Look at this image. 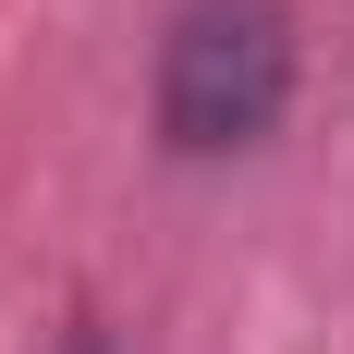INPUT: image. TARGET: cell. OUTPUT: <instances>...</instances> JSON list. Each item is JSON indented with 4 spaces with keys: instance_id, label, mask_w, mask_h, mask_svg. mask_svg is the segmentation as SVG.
<instances>
[{
    "instance_id": "6da1fadb",
    "label": "cell",
    "mask_w": 354,
    "mask_h": 354,
    "mask_svg": "<svg viewBox=\"0 0 354 354\" xmlns=\"http://www.w3.org/2000/svg\"><path fill=\"white\" fill-rule=\"evenodd\" d=\"M293 110V0H183L159 37V147L232 159Z\"/></svg>"
},
{
    "instance_id": "7a4b0ae2",
    "label": "cell",
    "mask_w": 354,
    "mask_h": 354,
    "mask_svg": "<svg viewBox=\"0 0 354 354\" xmlns=\"http://www.w3.org/2000/svg\"><path fill=\"white\" fill-rule=\"evenodd\" d=\"M73 354H110V342H98V330H73Z\"/></svg>"
}]
</instances>
